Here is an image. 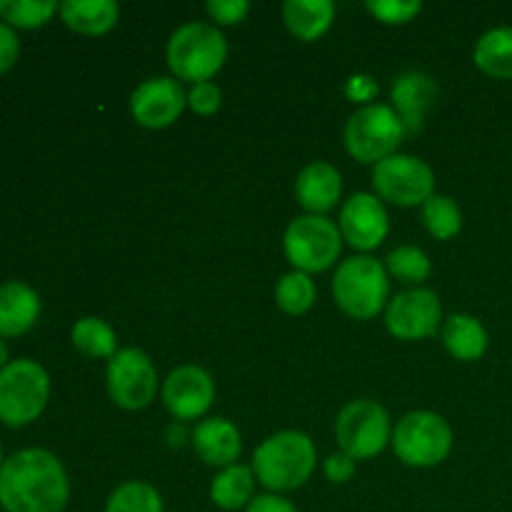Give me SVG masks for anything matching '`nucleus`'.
Segmentation results:
<instances>
[{
    "label": "nucleus",
    "instance_id": "f257e3e1",
    "mask_svg": "<svg viewBox=\"0 0 512 512\" xmlns=\"http://www.w3.org/2000/svg\"><path fill=\"white\" fill-rule=\"evenodd\" d=\"M68 500V473L50 450H20L0 468V508L5 512H63Z\"/></svg>",
    "mask_w": 512,
    "mask_h": 512
},
{
    "label": "nucleus",
    "instance_id": "f03ea898",
    "mask_svg": "<svg viewBox=\"0 0 512 512\" xmlns=\"http://www.w3.org/2000/svg\"><path fill=\"white\" fill-rule=\"evenodd\" d=\"M318 465L313 440L300 430L275 433L255 450L253 473L275 495L303 488Z\"/></svg>",
    "mask_w": 512,
    "mask_h": 512
},
{
    "label": "nucleus",
    "instance_id": "7ed1b4c3",
    "mask_svg": "<svg viewBox=\"0 0 512 512\" xmlns=\"http://www.w3.org/2000/svg\"><path fill=\"white\" fill-rule=\"evenodd\" d=\"M333 298L350 318H375L390 298L388 270L370 255H353L343 260L333 275Z\"/></svg>",
    "mask_w": 512,
    "mask_h": 512
},
{
    "label": "nucleus",
    "instance_id": "20e7f679",
    "mask_svg": "<svg viewBox=\"0 0 512 512\" xmlns=\"http://www.w3.org/2000/svg\"><path fill=\"white\" fill-rule=\"evenodd\" d=\"M228 43L213 23H185L170 35L168 65L175 80L185 83H208L225 65Z\"/></svg>",
    "mask_w": 512,
    "mask_h": 512
},
{
    "label": "nucleus",
    "instance_id": "39448f33",
    "mask_svg": "<svg viewBox=\"0 0 512 512\" xmlns=\"http://www.w3.org/2000/svg\"><path fill=\"white\" fill-rule=\"evenodd\" d=\"M405 125L393 105L370 103L358 108L350 115L345 125V150L353 155L358 163L378 165L385 158L398 153V145L405 138Z\"/></svg>",
    "mask_w": 512,
    "mask_h": 512
},
{
    "label": "nucleus",
    "instance_id": "423d86ee",
    "mask_svg": "<svg viewBox=\"0 0 512 512\" xmlns=\"http://www.w3.org/2000/svg\"><path fill=\"white\" fill-rule=\"evenodd\" d=\"M50 398V378L35 360H13L0 370V423L23 428L40 418Z\"/></svg>",
    "mask_w": 512,
    "mask_h": 512
},
{
    "label": "nucleus",
    "instance_id": "0eeeda50",
    "mask_svg": "<svg viewBox=\"0 0 512 512\" xmlns=\"http://www.w3.org/2000/svg\"><path fill=\"white\" fill-rule=\"evenodd\" d=\"M283 248L285 258L298 273H323L338 263L343 235L338 225L325 215H300L285 230Z\"/></svg>",
    "mask_w": 512,
    "mask_h": 512
},
{
    "label": "nucleus",
    "instance_id": "6e6552de",
    "mask_svg": "<svg viewBox=\"0 0 512 512\" xmlns=\"http://www.w3.org/2000/svg\"><path fill=\"white\" fill-rule=\"evenodd\" d=\"M390 443L395 455L410 468H433L453 450V430L443 415L415 410L398 420Z\"/></svg>",
    "mask_w": 512,
    "mask_h": 512
},
{
    "label": "nucleus",
    "instance_id": "1a4fd4ad",
    "mask_svg": "<svg viewBox=\"0 0 512 512\" xmlns=\"http://www.w3.org/2000/svg\"><path fill=\"white\" fill-rule=\"evenodd\" d=\"M335 440L340 450L355 460H368L383 453L385 445L393 440L388 410L375 400H353L335 420Z\"/></svg>",
    "mask_w": 512,
    "mask_h": 512
},
{
    "label": "nucleus",
    "instance_id": "9d476101",
    "mask_svg": "<svg viewBox=\"0 0 512 512\" xmlns=\"http://www.w3.org/2000/svg\"><path fill=\"white\" fill-rule=\"evenodd\" d=\"M373 188L380 200L400 208H415L435 195V173L425 160L395 153L373 168Z\"/></svg>",
    "mask_w": 512,
    "mask_h": 512
},
{
    "label": "nucleus",
    "instance_id": "9b49d317",
    "mask_svg": "<svg viewBox=\"0 0 512 512\" xmlns=\"http://www.w3.org/2000/svg\"><path fill=\"white\" fill-rule=\"evenodd\" d=\"M105 385L108 395L118 408L143 410L158 395V373L155 365L143 350L123 348L108 360L105 370Z\"/></svg>",
    "mask_w": 512,
    "mask_h": 512
},
{
    "label": "nucleus",
    "instance_id": "f8f14e48",
    "mask_svg": "<svg viewBox=\"0 0 512 512\" xmlns=\"http://www.w3.org/2000/svg\"><path fill=\"white\" fill-rule=\"evenodd\" d=\"M443 320L440 298L428 288H410L395 295L385 310V325L398 340L433 338Z\"/></svg>",
    "mask_w": 512,
    "mask_h": 512
},
{
    "label": "nucleus",
    "instance_id": "ddd939ff",
    "mask_svg": "<svg viewBox=\"0 0 512 512\" xmlns=\"http://www.w3.org/2000/svg\"><path fill=\"white\" fill-rule=\"evenodd\" d=\"M188 108V93L180 80L160 75L140 83L130 95V113L135 123L150 130H163L173 125Z\"/></svg>",
    "mask_w": 512,
    "mask_h": 512
},
{
    "label": "nucleus",
    "instance_id": "4468645a",
    "mask_svg": "<svg viewBox=\"0 0 512 512\" xmlns=\"http://www.w3.org/2000/svg\"><path fill=\"white\" fill-rule=\"evenodd\" d=\"M340 235L355 250H375L388 238L390 220L383 200L373 193H355L340 208Z\"/></svg>",
    "mask_w": 512,
    "mask_h": 512
},
{
    "label": "nucleus",
    "instance_id": "2eb2a0df",
    "mask_svg": "<svg viewBox=\"0 0 512 512\" xmlns=\"http://www.w3.org/2000/svg\"><path fill=\"white\" fill-rule=\"evenodd\" d=\"M215 400V383L208 370L198 365H180L165 378L163 403L175 420L203 418Z\"/></svg>",
    "mask_w": 512,
    "mask_h": 512
},
{
    "label": "nucleus",
    "instance_id": "dca6fc26",
    "mask_svg": "<svg viewBox=\"0 0 512 512\" xmlns=\"http://www.w3.org/2000/svg\"><path fill=\"white\" fill-rule=\"evenodd\" d=\"M390 98H393V110L403 120L405 133L413 135L423 130L425 115L438 98V85L423 70H408L393 80Z\"/></svg>",
    "mask_w": 512,
    "mask_h": 512
},
{
    "label": "nucleus",
    "instance_id": "f3484780",
    "mask_svg": "<svg viewBox=\"0 0 512 512\" xmlns=\"http://www.w3.org/2000/svg\"><path fill=\"white\" fill-rule=\"evenodd\" d=\"M343 195V178L338 168L325 160H315L295 180V198L308 210V215H325L338 205Z\"/></svg>",
    "mask_w": 512,
    "mask_h": 512
},
{
    "label": "nucleus",
    "instance_id": "a211bd4d",
    "mask_svg": "<svg viewBox=\"0 0 512 512\" xmlns=\"http://www.w3.org/2000/svg\"><path fill=\"white\" fill-rule=\"evenodd\" d=\"M193 448L213 468H230L243 453V440L228 418H208L193 430Z\"/></svg>",
    "mask_w": 512,
    "mask_h": 512
},
{
    "label": "nucleus",
    "instance_id": "6ab92c4d",
    "mask_svg": "<svg viewBox=\"0 0 512 512\" xmlns=\"http://www.w3.org/2000/svg\"><path fill=\"white\" fill-rule=\"evenodd\" d=\"M40 315V298L25 283L0 285V338L28 333Z\"/></svg>",
    "mask_w": 512,
    "mask_h": 512
},
{
    "label": "nucleus",
    "instance_id": "aec40b11",
    "mask_svg": "<svg viewBox=\"0 0 512 512\" xmlns=\"http://www.w3.org/2000/svg\"><path fill=\"white\" fill-rule=\"evenodd\" d=\"M440 338H443L445 350L455 360H463V363H475V360H480L488 353V330H485V325L478 318L468 313L450 315L443 323Z\"/></svg>",
    "mask_w": 512,
    "mask_h": 512
},
{
    "label": "nucleus",
    "instance_id": "412c9836",
    "mask_svg": "<svg viewBox=\"0 0 512 512\" xmlns=\"http://www.w3.org/2000/svg\"><path fill=\"white\" fill-rule=\"evenodd\" d=\"M58 13L63 23L80 35L110 33L120 18V8L113 0H65Z\"/></svg>",
    "mask_w": 512,
    "mask_h": 512
},
{
    "label": "nucleus",
    "instance_id": "4be33fe9",
    "mask_svg": "<svg viewBox=\"0 0 512 512\" xmlns=\"http://www.w3.org/2000/svg\"><path fill=\"white\" fill-rule=\"evenodd\" d=\"M283 20L295 38L313 43L333 25L335 5L330 0H288L283 5Z\"/></svg>",
    "mask_w": 512,
    "mask_h": 512
},
{
    "label": "nucleus",
    "instance_id": "5701e85b",
    "mask_svg": "<svg viewBox=\"0 0 512 512\" xmlns=\"http://www.w3.org/2000/svg\"><path fill=\"white\" fill-rule=\"evenodd\" d=\"M255 480L258 478L248 465L235 463L223 468L210 483V500L225 512L248 508L255 498Z\"/></svg>",
    "mask_w": 512,
    "mask_h": 512
},
{
    "label": "nucleus",
    "instance_id": "b1692460",
    "mask_svg": "<svg viewBox=\"0 0 512 512\" xmlns=\"http://www.w3.org/2000/svg\"><path fill=\"white\" fill-rule=\"evenodd\" d=\"M475 65L495 80H512V28H493L475 43Z\"/></svg>",
    "mask_w": 512,
    "mask_h": 512
},
{
    "label": "nucleus",
    "instance_id": "393cba45",
    "mask_svg": "<svg viewBox=\"0 0 512 512\" xmlns=\"http://www.w3.org/2000/svg\"><path fill=\"white\" fill-rule=\"evenodd\" d=\"M70 340L75 348L88 358H113L118 353V338L115 330L100 318H80L70 330Z\"/></svg>",
    "mask_w": 512,
    "mask_h": 512
},
{
    "label": "nucleus",
    "instance_id": "a878e982",
    "mask_svg": "<svg viewBox=\"0 0 512 512\" xmlns=\"http://www.w3.org/2000/svg\"><path fill=\"white\" fill-rule=\"evenodd\" d=\"M315 295H318V290H315L313 278L305 273H298V270L283 275L278 280V285H275V303L288 315L308 313L315 305Z\"/></svg>",
    "mask_w": 512,
    "mask_h": 512
},
{
    "label": "nucleus",
    "instance_id": "bb28decb",
    "mask_svg": "<svg viewBox=\"0 0 512 512\" xmlns=\"http://www.w3.org/2000/svg\"><path fill=\"white\" fill-rule=\"evenodd\" d=\"M105 512H165L158 490L143 480H130L113 490Z\"/></svg>",
    "mask_w": 512,
    "mask_h": 512
},
{
    "label": "nucleus",
    "instance_id": "cd10ccee",
    "mask_svg": "<svg viewBox=\"0 0 512 512\" xmlns=\"http://www.w3.org/2000/svg\"><path fill=\"white\" fill-rule=\"evenodd\" d=\"M423 225L435 240H450L463 230V213L448 195H433L423 205Z\"/></svg>",
    "mask_w": 512,
    "mask_h": 512
},
{
    "label": "nucleus",
    "instance_id": "c85d7f7f",
    "mask_svg": "<svg viewBox=\"0 0 512 512\" xmlns=\"http://www.w3.org/2000/svg\"><path fill=\"white\" fill-rule=\"evenodd\" d=\"M385 270H388V275L398 278L400 283L420 288V283H425V280L430 278L433 263H430L425 250L415 248V245H400V248H395L393 253L388 255Z\"/></svg>",
    "mask_w": 512,
    "mask_h": 512
},
{
    "label": "nucleus",
    "instance_id": "c756f323",
    "mask_svg": "<svg viewBox=\"0 0 512 512\" xmlns=\"http://www.w3.org/2000/svg\"><path fill=\"white\" fill-rule=\"evenodd\" d=\"M58 8L55 0H0V18L5 25L33 30L48 23Z\"/></svg>",
    "mask_w": 512,
    "mask_h": 512
},
{
    "label": "nucleus",
    "instance_id": "7c9ffc66",
    "mask_svg": "<svg viewBox=\"0 0 512 512\" xmlns=\"http://www.w3.org/2000/svg\"><path fill=\"white\" fill-rule=\"evenodd\" d=\"M365 8L385 25H405L423 10L418 0H368Z\"/></svg>",
    "mask_w": 512,
    "mask_h": 512
},
{
    "label": "nucleus",
    "instance_id": "2f4dec72",
    "mask_svg": "<svg viewBox=\"0 0 512 512\" xmlns=\"http://www.w3.org/2000/svg\"><path fill=\"white\" fill-rule=\"evenodd\" d=\"M205 13L215 25H238L248 18L250 3L248 0H210L205 5Z\"/></svg>",
    "mask_w": 512,
    "mask_h": 512
},
{
    "label": "nucleus",
    "instance_id": "473e14b6",
    "mask_svg": "<svg viewBox=\"0 0 512 512\" xmlns=\"http://www.w3.org/2000/svg\"><path fill=\"white\" fill-rule=\"evenodd\" d=\"M220 103H223V93L215 83H198L190 88L188 93V108L198 115H213L218 113Z\"/></svg>",
    "mask_w": 512,
    "mask_h": 512
},
{
    "label": "nucleus",
    "instance_id": "72a5a7b5",
    "mask_svg": "<svg viewBox=\"0 0 512 512\" xmlns=\"http://www.w3.org/2000/svg\"><path fill=\"white\" fill-rule=\"evenodd\" d=\"M355 468H358V460L350 458V455L343 453V450H338V453L330 455V458L325 460V465H323L325 478H328L330 483H338V485L353 480Z\"/></svg>",
    "mask_w": 512,
    "mask_h": 512
},
{
    "label": "nucleus",
    "instance_id": "f704fd0d",
    "mask_svg": "<svg viewBox=\"0 0 512 512\" xmlns=\"http://www.w3.org/2000/svg\"><path fill=\"white\" fill-rule=\"evenodd\" d=\"M378 95V83H375L370 75L365 73H358V75H350L348 83H345V98L353 100V103H360L365 108V105H370V100Z\"/></svg>",
    "mask_w": 512,
    "mask_h": 512
},
{
    "label": "nucleus",
    "instance_id": "c9c22d12",
    "mask_svg": "<svg viewBox=\"0 0 512 512\" xmlns=\"http://www.w3.org/2000/svg\"><path fill=\"white\" fill-rule=\"evenodd\" d=\"M20 53V43H18V35L10 25L0 23V73L10 70L18 60Z\"/></svg>",
    "mask_w": 512,
    "mask_h": 512
},
{
    "label": "nucleus",
    "instance_id": "e433bc0d",
    "mask_svg": "<svg viewBox=\"0 0 512 512\" xmlns=\"http://www.w3.org/2000/svg\"><path fill=\"white\" fill-rule=\"evenodd\" d=\"M245 512H298V508H295L288 498H283V495L268 493L255 495L253 503L245 508Z\"/></svg>",
    "mask_w": 512,
    "mask_h": 512
},
{
    "label": "nucleus",
    "instance_id": "4c0bfd02",
    "mask_svg": "<svg viewBox=\"0 0 512 512\" xmlns=\"http://www.w3.org/2000/svg\"><path fill=\"white\" fill-rule=\"evenodd\" d=\"M185 438H188V433H185L183 425H178V423L170 425V428H168V440H170V445H173V448H183Z\"/></svg>",
    "mask_w": 512,
    "mask_h": 512
},
{
    "label": "nucleus",
    "instance_id": "58836bf2",
    "mask_svg": "<svg viewBox=\"0 0 512 512\" xmlns=\"http://www.w3.org/2000/svg\"><path fill=\"white\" fill-rule=\"evenodd\" d=\"M5 365H8V345L0 340V370H3Z\"/></svg>",
    "mask_w": 512,
    "mask_h": 512
},
{
    "label": "nucleus",
    "instance_id": "ea45409f",
    "mask_svg": "<svg viewBox=\"0 0 512 512\" xmlns=\"http://www.w3.org/2000/svg\"><path fill=\"white\" fill-rule=\"evenodd\" d=\"M0 468H3V448H0Z\"/></svg>",
    "mask_w": 512,
    "mask_h": 512
}]
</instances>
